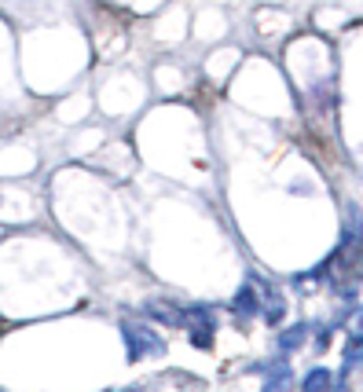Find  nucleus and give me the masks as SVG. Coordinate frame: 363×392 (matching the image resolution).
Returning <instances> with one entry per match:
<instances>
[{"mask_svg":"<svg viewBox=\"0 0 363 392\" xmlns=\"http://www.w3.org/2000/svg\"><path fill=\"white\" fill-rule=\"evenodd\" d=\"M121 337H125V356H129V363H140L147 356H162L165 352V341L162 334H155L151 326L143 323H121Z\"/></svg>","mask_w":363,"mask_h":392,"instance_id":"f257e3e1","label":"nucleus"},{"mask_svg":"<svg viewBox=\"0 0 363 392\" xmlns=\"http://www.w3.org/2000/svg\"><path fill=\"white\" fill-rule=\"evenodd\" d=\"M187 326H191V345H195V348H213V330H217V319L209 315V308H202V304L187 308Z\"/></svg>","mask_w":363,"mask_h":392,"instance_id":"f03ea898","label":"nucleus"},{"mask_svg":"<svg viewBox=\"0 0 363 392\" xmlns=\"http://www.w3.org/2000/svg\"><path fill=\"white\" fill-rule=\"evenodd\" d=\"M143 312L158 323H165V326H187V308H180L173 301H147Z\"/></svg>","mask_w":363,"mask_h":392,"instance_id":"7ed1b4c3","label":"nucleus"},{"mask_svg":"<svg viewBox=\"0 0 363 392\" xmlns=\"http://www.w3.org/2000/svg\"><path fill=\"white\" fill-rule=\"evenodd\" d=\"M231 312H235V315H242V319H250V315H261V297H257V290H253V282H250V279L242 282V290L235 293V301H231Z\"/></svg>","mask_w":363,"mask_h":392,"instance_id":"20e7f679","label":"nucleus"},{"mask_svg":"<svg viewBox=\"0 0 363 392\" xmlns=\"http://www.w3.org/2000/svg\"><path fill=\"white\" fill-rule=\"evenodd\" d=\"M253 366H261V370H268V381H264V388H286L290 385V366H286V359H272V363H253Z\"/></svg>","mask_w":363,"mask_h":392,"instance_id":"39448f33","label":"nucleus"},{"mask_svg":"<svg viewBox=\"0 0 363 392\" xmlns=\"http://www.w3.org/2000/svg\"><path fill=\"white\" fill-rule=\"evenodd\" d=\"M305 337H308V326H305V323H297V326H290V330H283L275 345H279V352H294V348H301Z\"/></svg>","mask_w":363,"mask_h":392,"instance_id":"423d86ee","label":"nucleus"},{"mask_svg":"<svg viewBox=\"0 0 363 392\" xmlns=\"http://www.w3.org/2000/svg\"><path fill=\"white\" fill-rule=\"evenodd\" d=\"M301 388H305V392H315V388H334V374L319 366V370H312V374L301 381Z\"/></svg>","mask_w":363,"mask_h":392,"instance_id":"0eeeda50","label":"nucleus"}]
</instances>
